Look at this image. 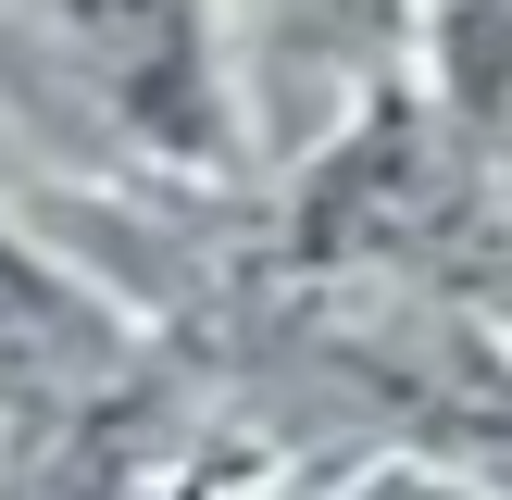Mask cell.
Listing matches in <instances>:
<instances>
[{
	"label": "cell",
	"mask_w": 512,
	"mask_h": 500,
	"mask_svg": "<svg viewBox=\"0 0 512 500\" xmlns=\"http://www.w3.org/2000/svg\"><path fill=\"white\" fill-rule=\"evenodd\" d=\"M75 38V63L100 75L125 125L150 150H213L225 88H213V0H50Z\"/></svg>",
	"instance_id": "obj_1"
},
{
	"label": "cell",
	"mask_w": 512,
	"mask_h": 500,
	"mask_svg": "<svg viewBox=\"0 0 512 500\" xmlns=\"http://www.w3.org/2000/svg\"><path fill=\"white\" fill-rule=\"evenodd\" d=\"M338 13H350V0H338Z\"/></svg>",
	"instance_id": "obj_2"
}]
</instances>
